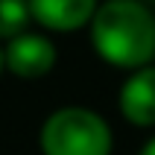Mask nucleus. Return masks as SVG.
<instances>
[{
  "mask_svg": "<svg viewBox=\"0 0 155 155\" xmlns=\"http://www.w3.org/2000/svg\"><path fill=\"white\" fill-rule=\"evenodd\" d=\"M97 56L120 70L149 68L155 59V15L143 0H103L91 21Z\"/></svg>",
  "mask_w": 155,
  "mask_h": 155,
  "instance_id": "f257e3e1",
  "label": "nucleus"
},
{
  "mask_svg": "<svg viewBox=\"0 0 155 155\" xmlns=\"http://www.w3.org/2000/svg\"><path fill=\"white\" fill-rule=\"evenodd\" d=\"M44 155H111L114 138L103 114L85 105H64L44 120L38 132Z\"/></svg>",
  "mask_w": 155,
  "mask_h": 155,
  "instance_id": "f03ea898",
  "label": "nucleus"
},
{
  "mask_svg": "<svg viewBox=\"0 0 155 155\" xmlns=\"http://www.w3.org/2000/svg\"><path fill=\"white\" fill-rule=\"evenodd\" d=\"M3 56H6V70L15 73L18 79H41L47 76L53 68H56V44L41 32H24L6 41L3 47Z\"/></svg>",
  "mask_w": 155,
  "mask_h": 155,
  "instance_id": "7ed1b4c3",
  "label": "nucleus"
},
{
  "mask_svg": "<svg viewBox=\"0 0 155 155\" xmlns=\"http://www.w3.org/2000/svg\"><path fill=\"white\" fill-rule=\"evenodd\" d=\"M117 105H120V114L126 123L138 126V129L155 126V64L132 70L129 79L120 85Z\"/></svg>",
  "mask_w": 155,
  "mask_h": 155,
  "instance_id": "20e7f679",
  "label": "nucleus"
},
{
  "mask_svg": "<svg viewBox=\"0 0 155 155\" xmlns=\"http://www.w3.org/2000/svg\"><path fill=\"white\" fill-rule=\"evenodd\" d=\"M100 0H29V12L47 32H76L91 26Z\"/></svg>",
  "mask_w": 155,
  "mask_h": 155,
  "instance_id": "39448f33",
  "label": "nucleus"
},
{
  "mask_svg": "<svg viewBox=\"0 0 155 155\" xmlns=\"http://www.w3.org/2000/svg\"><path fill=\"white\" fill-rule=\"evenodd\" d=\"M32 21L29 0H0V38L12 41L18 35L29 32L26 26Z\"/></svg>",
  "mask_w": 155,
  "mask_h": 155,
  "instance_id": "423d86ee",
  "label": "nucleus"
},
{
  "mask_svg": "<svg viewBox=\"0 0 155 155\" xmlns=\"http://www.w3.org/2000/svg\"><path fill=\"white\" fill-rule=\"evenodd\" d=\"M138 155H155V135L147 140V143H143V147H140V152H138Z\"/></svg>",
  "mask_w": 155,
  "mask_h": 155,
  "instance_id": "0eeeda50",
  "label": "nucleus"
},
{
  "mask_svg": "<svg viewBox=\"0 0 155 155\" xmlns=\"http://www.w3.org/2000/svg\"><path fill=\"white\" fill-rule=\"evenodd\" d=\"M6 70V56H3V47H0V73Z\"/></svg>",
  "mask_w": 155,
  "mask_h": 155,
  "instance_id": "6e6552de",
  "label": "nucleus"
},
{
  "mask_svg": "<svg viewBox=\"0 0 155 155\" xmlns=\"http://www.w3.org/2000/svg\"><path fill=\"white\" fill-rule=\"evenodd\" d=\"M143 3H147V0H143ZM152 3H155V0H152Z\"/></svg>",
  "mask_w": 155,
  "mask_h": 155,
  "instance_id": "1a4fd4ad",
  "label": "nucleus"
}]
</instances>
